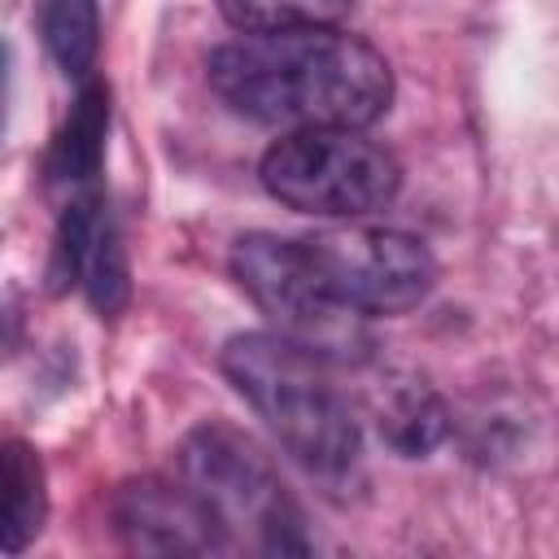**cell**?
I'll return each instance as SVG.
<instances>
[{
    "label": "cell",
    "instance_id": "1",
    "mask_svg": "<svg viewBox=\"0 0 559 559\" xmlns=\"http://www.w3.org/2000/svg\"><path fill=\"white\" fill-rule=\"evenodd\" d=\"M210 87L266 127H371L393 100V70L367 39L310 26L223 44L210 57Z\"/></svg>",
    "mask_w": 559,
    "mask_h": 559
},
{
    "label": "cell",
    "instance_id": "2",
    "mask_svg": "<svg viewBox=\"0 0 559 559\" xmlns=\"http://www.w3.org/2000/svg\"><path fill=\"white\" fill-rule=\"evenodd\" d=\"M223 376L310 472L332 476L358 459L362 428L332 384L328 358L280 332H240L223 345Z\"/></svg>",
    "mask_w": 559,
    "mask_h": 559
},
{
    "label": "cell",
    "instance_id": "3",
    "mask_svg": "<svg viewBox=\"0 0 559 559\" xmlns=\"http://www.w3.org/2000/svg\"><path fill=\"white\" fill-rule=\"evenodd\" d=\"M179 472L183 485L201 498V507L223 524V533L236 542V533L266 550V555H306L310 542L301 533V511L280 480L275 463L262 454V445L223 424L210 419L192 428L179 445Z\"/></svg>",
    "mask_w": 559,
    "mask_h": 559
},
{
    "label": "cell",
    "instance_id": "4",
    "mask_svg": "<svg viewBox=\"0 0 559 559\" xmlns=\"http://www.w3.org/2000/svg\"><path fill=\"white\" fill-rule=\"evenodd\" d=\"M262 188L319 218H358L384 210L402 188L397 157L362 135V127H306L275 140L262 157Z\"/></svg>",
    "mask_w": 559,
    "mask_h": 559
},
{
    "label": "cell",
    "instance_id": "5",
    "mask_svg": "<svg viewBox=\"0 0 559 559\" xmlns=\"http://www.w3.org/2000/svg\"><path fill=\"white\" fill-rule=\"evenodd\" d=\"M231 275L253 297V306L275 323L280 336L306 345L328 362L367 358L371 349L367 314H358L328 288L301 240L249 231L231 245Z\"/></svg>",
    "mask_w": 559,
    "mask_h": 559
},
{
    "label": "cell",
    "instance_id": "6",
    "mask_svg": "<svg viewBox=\"0 0 559 559\" xmlns=\"http://www.w3.org/2000/svg\"><path fill=\"white\" fill-rule=\"evenodd\" d=\"M328 288L358 314H402L437 284L432 249L397 227H328L301 240Z\"/></svg>",
    "mask_w": 559,
    "mask_h": 559
},
{
    "label": "cell",
    "instance_id": "7",
    "mask_svg": "<svg viewBox=\"0 0 559 559\" xmlns=\"http://www.w3.org/2000/svg\"><path fill=\"white\" fill-rule=\"evenodd\" d=\"M114 524L122 542L140 555H218L231 550L223 524L201 507V498L183 485L144 476L118 489Z\"/></svg>",
    "mask_w": 559,
    "mask_h": 559
},
{
    "label": "cell",
    "instance_id": "8",
    "mask_svg": "<svg viewBox=\"0 0 559 559\" xmlns=\"http://www.w3.org/2000/svg\"><path fill=\"white\" fill-rule=\"evenodd\" d=\"M48 520L44 459L22 437H0V550H26Z\"/></svg>",
    "mask_w": 559,
    "mask_h": 559
},
{
    "label": "cell",
    "instance_id": "9",
    "mask_svg": "<svg viewBox=\"0 0 559 559\" xmlns=\"http://www.w3.org/2000/svg\"><path fill=\"white\" fill-rule=\"evenodd\" d=\"M376 428L380 441L402 459H424L445 441L450 415L432 389H424L419 380H397L376 397Z\"/></svg>",
    "mask_w": 559,
    "mask_h": 559
},
{
    "label": "cell",
    "instance_id": "10",
    "mask_svg": "<svg viewBox=\"0 0 559 559\" xmlns=\"http://www.w3.org/2000/svg\"><path fill=\"white\" fill-rule=\"evenodd\" d=\"M105 140H109V87L100 79H92L74 96V105H70V114L52 140L48 175L66 179V183H83V179L100 175Z\"/></svg>",
    "mask_w": 559,
    "mask_h": 559
},
{
    "label": "cell",
    "instance_id": "11",
    "mask_svg": "<svg viewBox=\"0 0 559 559\" xmlns=\"http://www.w3.org/2000/svg\"><path fill=\"white\" fill-rule=\"evenodd\" d=\"M39 35L70 79H87L100 48L96 0H39Z\"/></svg>",
    "mask_w": 559,
    "mask_h": 559
},
{
    "label": "cell",
    "instance_id": "12",
    "mask_svg": "<svg viewBox=\"0 0 559 559\" xmlns=\"http://www.w3.org/2000/svg\"><path fill=\"white\" fill-rule=\"evenodd\" d=\"M354 0H218V13L245 35L271 31H310L345 22Z\"/></svg>",
    "mask_w": 559,
    "mask_h": 559
},
{
    "label": "cell",
    "instance_id": "13",
    "mask_svg": "<svg viewBox=\"0 0 559 559\" xmlns=\"http://www.w3.org/2000/svg\"><path fill=\"white\" fill-rule=\"evenodd\" d=\"M83 288H87V301L96 314H118L131 297V271H127V249H122V236L109 218H100L96 227V240L87 249V262H83Z\"/></svg>",
    "mask_w": 559,
    "mask_h": 559
},
{
    "label": "cell",
    "instance_id": "14",
    "mask_svg": "<svg viewBox=\"0 0 559 559\" xmlns=\"http://www.w3.org/2000/svg\"><path fill=\"white\" fill-rule=\"evenodd\" d=\"M100 201L83 197L74 201L61 223H57V236H52V258H48V288L52 293H66L70 284L83 280V262H87V249L96 240V227H100Z\"/></svg>",
    "mask_w": 559,
    "mask_h": 559
},
{
    "label": "cell",
    "instance_id": "15",
    "mask_svg": "<svg viewBox=\"0 0 559 559\" xmlns=\"http://www.w3.org/2000/svg\"><path fill=\"white\" fill-rule=\"evenodd\" d=\"M4 96H9V44L0 39V131H4Z\"/></svg>",
    "mask_w": 559,
    "mask_h": 559
}]
</instances>
